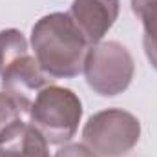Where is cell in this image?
Wrapping results in <instances>:
<instances>
[{
  "label": "cell",
  "mask_w": 157,
  "mask_h": 157,
  "mask_svg": "<svg viewBox=\"0 0 157 157\" xmlns=\"http://www.w3.org/2000/svg\"><path fill=\"white\" fill-rule=\"evenodd\" d=\"M31 46L44 73L55 80L82 73L90 44L68 13H51L33 26Z\"/></svg>",
  "instance_id": "6da1fadb"
},
{
  "label": "cell",
  "mask_w": 157,
  "mask_h": 157,
  "mask_svg": "<svg viewBox=\"0 0 157 157\" xmlns=\"http://www.w3.org/2000/svg\"><path fill=\"white\" fill-rule=\"evenodd\" d=\"M80 117L82 104L77 95L68 88L49 84L33 99L28 119L48 144H64L75 135Z\"/></svg>",
  "instance_id": "7a4b0ae2"
},
{
  "label": "cell",
  "mask_w": 157,
  "mask_h": 157,
  "mask_svg": "<svg viewBox=\"0 0 157 157\" xmlns=\"http://www.w3.org/2000/svg\"><path fill=\"white\" fill-rule=\"evenodd\" d=\"M139 119L119 108L91 115L82 130L84 144L99 157L126 155L139 143Z\"/></svg>",
  "instance_id": "3957f363"
},
{
  "label": "cell",
  "mask_w": 157,
  "mask_h": 157,
  "mask_svg": "<svg viewBox=\"0 0 157 157\" xmlns=\"http://www.w3.org/2000/svg\"><path fill=\"white\" fill-rule=\"evenodd\" d=\"M84 75L93 91L104 97L122 93L133 78V59L119 42H102L88 49Z\"/></svg>",
  "instance_id": "277c9868"
},
{
  "label": "cell",
  "mask_w": 157,
  "mask_h": 157,
  "mask_svg": "<svg viewBox=\"0 0 157 157\" xmlns=\"http://www.w3.org/2000/svg\"><path fill=\"white\" fill-rule=\"evenodd\" d=\"M0 78H2V91L13 95L15 99L29 106L33 104V99L42 88L53 84V78L44 73L37 59L29 55V51L11 60L0 73Z\"/></svg>",
  "instance_id": "5b68a950"
},
{
  "label": "cell",
  "mask_w": 157,
  "mask_h": 157,
  "mask_svg": "<svg viewBox=\"0 0 157 157\" xmlns=\"http://www.w3.org/2000/svg\"><path fill=\"white\" fill-rule=\"evenodd\" d=\"M90 46L99 44L119 15V0H73L68 13Z\"/></svg>",
  "instance_id": "8992f818"
},
{
  "label": "cell",
  "mask_w": 157,
  "mask_h": 157,
  "mask_svg": "<svg viewBox=\"0 0 157 157\" xmlns=\"http://www.w3.org/2000/svg\"><path fill=\"white\" fill-rule=\"evenodd\" d=\"M0 157H49L48 143L29 121H18L0 139Z\"/></svg>",
  "instance_id": "52a82bcc"
},
{
  "label": "cell",
  "mask_w": 157,
  "mask_h": 157,
  "mask_svg": "<svg viewBox=\"0 0 157 157\" xmlns=\"http://www.w3.org/2000/svg\"><path fill=\"white\" fill-rule=\"evenodd\" d=\"M132 9L143 20L144 51L152 66L157 70V0H132Z\"/></svg>",
  "instance_id": "ba28073f"
},
{
  "label": "cell",
  "mask_w": 157,
  "mask_h": 157,
  "mask_svg": "<svg viewBox=\"0 0 157 157\" xmlns=\"http://www.w3.org/2000/svg\"><path fill=\"white\" fill-rule=\"evenodd\" d=\"M29 110L31 106L15 99L13 95L0 91V139L4 133L18 121H29Z\"/></svg>",
  "instance_id": "9c48e42d"
},
{
  "label": "cell",
  "mask_w": 157,
  "mask_h": 157,
  "mask_svg": "<svg viewBox=\"0 0 157 157\" xmlns=\"http://www.w3.org/2000/svg\"><path fill=\"white\" fill-rule=\"evenodd\" d=\"M29 51L28 49V40L18 29H4L0 31V73L4 68L15 60L18 55Z\"/></svg>",
  "instance_id": "30bf717a"
},
{
  "label": "cell",
  "mask_w": 157,
  "mask_h": 157,
  "mask_svg": "<svg viewBox=\"0 0 157 157\" xmlns=\"http://www.w3.org/2000/svg\"><path fill=\"white\" fill-rule=\"evenodd\" d=\"M55 157H99L97 154H93L86 144H70L64 146L62 150H59Z\"/></svg>",
  "instance_id": "8fae6325"
}]
</instances>
